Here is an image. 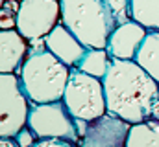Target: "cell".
<instances>
[{"instance_id": "cell-13", "label": "cell", "mask_w": 159, "mask_h": 147, "mask_svg": "<svg viewBox=\"0 0 159 147\" xmlns=\"http://www.w3.org/2000/svg\"><path fill=\"white\" fill-rule=\"evenodd\" d=\"M126 147H159V121L146 120L143 123H133Z\"/></svg>"}, {"instance_id": "cell-4", "label": "cell", "mask_w": 159, "mask_h": 147, "mask_svg": "<svg viewBox=\"0 0 159 147\" xmlns=\"http://www.w3.org/2000/svg\"><path fill=\"white\" fill-rule=\"evenodd\" d=\"M61 101L76 120L93 121L107 114L102 79L81 72L80 68H70L69 83Z\"/></svg>"}, {"instance_id": "cell-17", "label": "cell", "mask_w": 159, "mask_h": 147, "mask_svg": "<svg viewBox=\"0 0 159 147\" xmlns=\"http://www.w3.org/2000/svg\"><path fill=\"white\" fill-rule=\"evenodd\" d=\"M32 147H78V145L70 144L67 140H57V138H41Z\"/></svg>"}, {"instance_id": "cell-12", "label": "cell", "mask_w": 159, "mask_h": 147, "mask_svg": "<svg viewBox=\"0 0 159 147\" xmlns=\"http://www.w3.org/2000/svg\"><path fill=\"white\" fill-rule=\"evenodd\" d=\"M133 61L159 83V32H148Z\"/></svg>"}, {"instance_id": "cell-20", "label": "cell", "mask_w": 159, "mask_h": 147, "mask_svg": "<svg viewBox=\"0 0 159 147\" xmlns=\"http://www.w3.org/2000/svg\"><path fill=\"white\" fill-rule=\"evenodd\" d=\"M150 120L159 121V98L156 99V103L152 105V112H150Z\"/></svg>"}, {"instance_id": "cell-19", "label": "cell", "mask_w": 159, "mask_h": 147, "mask_svg": "<svg viewBox=\"0 0 159 147\" xmlns=\"http://www.w3.org/2000/svg\"><path fill=\"white\" fill-rule=\"evenodd\" d=\"M0 147H19L15 138H0Z\"/></svg>"}, {"instance_id": "cell-2", "label": "cell", "mask_w": 159, "mask_h": 147, "mask_svg": "<svg viewBox=\"0 0 159 147\" xmlns=\"http://www.w3.org/2000/svg\"><path fill=\"white\" fill-rule=\"evenodd\" d=\"M70 68L61 63L52 52L30 48L26 61L20 66L19 79L24 94L32 103H54L61 101Z\"/></svg>"}, {"instance_id": "cell-5", "label": "cell", "mask_w": 159, "mask_h": 147, "mask_svg": "<svg viewBox=\"0 0 159 147\" xmlns=\"http://www.w3.org/2000/svg\"><path fill=\"white\" fill-rule=\"evenodd\" d=\"M26 127L41 138H57L70 144H80V131L76 118L69 112L63 101L54 103H32Z\"/></svg>"}, {"instance_id": "cell-18", "label": "cell", "mask_w": 159, "mask_h": 147, "mask_svg": "<svg viewBox=\"0 0 159 147\" xmlns=\"http://www.w3.org/2000/svg\"><path fill=\"white\" fill-rule=\"evenodd\" d=\"M0 28L2 30H17V19L15 17H2L0 19Z\"/></svg>"}, {"instance_id": "cell-1", "label": "cell", "mask_w": 159, "mask_h": 147, "mask_svg": "<svg viewBox=\"0 0 159 147\" xmlns=\"http://www.w3.org/2000/svg\"><path fill=\"white\" fill-rule=\"evenodd\" d=\"M102 83L109 114L131 125L150 120L152 105L159 98V83L135 61L113 59Z\"/></svg>"}, {"instance_id": "cell-7", "label": "cell", "mask_w": 159, "mask_h": 147, "mask_svg": "<svg viewBox=\"0 0 159 147\" xmlns=\"http://www.w3.org/2000/svg\"><path fill=\"white\" fill-rule=\"evenodd\" d=\"M15 19L17 32L26 40L43 39L61 22L59 0H20Z\"/></svg>"}, {"instance_id": "cell-15", "label": "cell", "mask_w": 159, "mask_h": 147, "mask_svg": "<svg viewBox=\"0 0 159 147\" xmlns=\"http://www.w3.org/2000/svg\"><path fill=\"white\" fill-rule=\"evenodd\" d=\"M131 20L148 32H159V0H131Z\"/></svg>"}, {"instance_id": "cell-6", "label": "cell", "mask_w": 159, "mask_h": 147, "mask_svg": "<svg viewBox=\"0 0 159 147\" xmlns=\"http://www.w3.org/2000/svg\"><path fill=\"white\" fill-rule=\"evenodd\" d=\"M32 101L17 74H0V138H15L26 127Z\"/></svg>"}, {"instance_id": "cell-8", "label": "cell", "mask_w": 159, "mask_h": 147, "mask_svg": "<svg viewBox=\"0 0 159 147\" xmlns=\"http://www.w3.org/2000/svg\"><path fill=\"white\" fill-rule=\"evenodd\" d=\"M129 129L131 123L107 112L102 118L87 121L78 147H126Z\"/></svg>"}, {"instance_id": "cell-10", "label": "cell", "mask_w": 159, "mask_h": 147, "mask_svg": "<svg viewBox=\"0 0 159 147\" xmlns=\"http://www.w3.org/2000/svg\"><path fill=\"white\" fill-rule=\"evenodd\" d=\"M44 44H46V50L52 52L69 68H76L87 52V48L74 37V33L67 30V26L61 22L44 37Z\"/></svg>"}, {"instance_id": "cell-14", "label": "cell", "mask_w": 159, "mask_h": 147, "mask_svg": "<svg viewBox=\"0 0 159 147\" xmlns=\"http://www.w3.org/2000/svg\"><path fill=\"white\" fill-rule=\"evenodd\" d=\"M111 61H113V57L109 55V52L106 48H102V50L87 48L85 55L81 57V61H80V65L76 68H80L81 72L89 74L93 77L104 79L107 70H109V66H111Z\"/></svg>"}, {"instance_id": "cell-11", "label": "cell", "mask_w": 159, "mask_h": 147, "mask_svg": "<svg viewBox=\"0 0 159 147\" xmlns=\"http://www.w3.org/2000/svg\"><path fill=\"white\" fill-rule=\"evenodd\" d=\"M30 44L17 30L0 32V74L20 72L22 63L26 61Z\"/></svg>"}, {"instance_id": "cell-3", "label": "cell", "mask_w": 159, "mask_h": 147, "mask_svg": "<svg viewBox=\"0 0 159 147\" xmlns=\"http://www.w3.org/2000/svg\"><path fill=\"white\" fill-rule=\"evenodd\" d=\"M61 24L67 26L85 48H107L117 20L104 0H59Z\"/></svg>"}, {"instance_id": "cell-16", "label": "cell", "mask_w": 159, "mask_h": 147, "mask_svg": "<svg viewBox=\"0 0 159 147\" xmlns=\"http://www.w3.org/2000/svg\"><path fill=\"white\" fill-rule=\"evenodd\" d=\"M15 142L19 144V147H32L35 142H37V136H35L28 127H24V129H20V131L17 132Z\"/></svg>"}, {"instance_id": "cell-9", "label": "cell", "mask_w": 159, "mask_h": 147, "mask_svg": "<svg viewBox=\"0 0 159 147\" xmlns=\"http://www.w3.org/2000/svg\"><path fill=\"white\" fill-rule=\"evenodd\" d=\"M148 35V30L141 26L135 20H129L126 24L117 26V30L111 33L107 40V52L113 59H135L141 44Z\"/></svg>"}]
</instances>
